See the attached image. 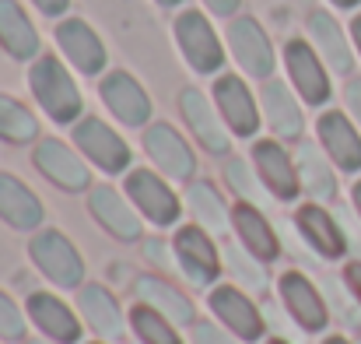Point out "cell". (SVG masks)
Listing matches in <instances>:
<instances>
[{"instance_id":"23","label":"cell","mask_w":361,"mask_h":344,"mask_svg":"<svg viewBox=\"0 0 361 344\" xmlns=\"http://www.w3.org/2000/svg\"><path fill=\"white\" fill-rule=\"evenodd\" d=\"M78 309H81V320L106 341H116L126 331V320H123V309L116 302V295L102 285H81L78 292Z\"/></svg>"},{"instance_id":"11","label":"cell","mask_w":361,"mask_h":344,"mask_svg":"<svg viewBox=\"0 0 361 344\" xmlns=\"http://www.w3.org/2000/svg\"><path fill=\"white\" fill-rule=\"evenodd\" d=\"M228 46H232V57L239 60V67L249 78L270 81V74H274V46H270V35L259 28L256 18H232L228 21Z\"/></svg>"},{"instance_id":"46","label":"cell","mask_w":361,"mask_h":344,"mask_svg":"<svg viewBox=\"0 0 361 344\" xmlns=\"http://www.w3.org/2000/svg\"><path fill=\"white\" fill-rule=\"evenodd\" d=\"M323 344H351V341H344V338H326Z\"/></svg>"},{"instance_id":"3","label":"cell","mask_w":361,"mask_h":344,"mask_svg":"<svg viewBox=\"0 0 361 344\" xmlns=\"http://www.w3.org/2000/svg\"><path fill=\"white\" fill-rule=\"evenodd\" d=\"M126 197H130V204H133L151 225H158V229L176 225L179 215H183V204H179L176 190H172L158 172H151V169H130V172H126Z\"/></svg>"},{"instance_id":"28","label":"cell","mask_w":361,"mask_h":344,"mask_svg":"<svg viewBox=\"0 0 361 344\" xmlns=\"http://www.w3.org/2000/svg\"><path fill=\"white\" fill-rule=\"evenodd\" d=\"M0 46L14 60H35L39 57V32L25 7L18 0H0Z\"/></svg>"},{"instance_id":"26","label":"cell","mask_w":361,"mask_h":344,"mask_svg":"<svg viewBox=\"0 0 361 344\" xmlns=\"http://www.w3.org/2000/svg\"><path fill=\"white\" fill-rule=\"evenodd\" d=\"M259 106H263L267 126L277 137H284V141H298L302 137L305 119H302V109H298V102H295V95L288 92L284 81H267L259 88Z\"/></svg>"},{"instance_id":"12","label":"cell","mask_w":361,"mask_h":344,"mask_svg":"<svg viewBox=\"0 0 361 344\" xmlns=\"http://www.w3.org/2000/svg\"><path fill=\"white\" fill-rule=\"evenodd\" d=\"M144 151L158 165V172L169 176V179L183 183V179H193V172H197V158H193L190 144L169 123H151L144 130Z\"/></svg>"},{"instance_id":"34","label":"cell","mask_w":361,"mask_h":344,"mask_svg":"<svg viewBox=\"0 0 361 344\" xmlns=\"http://www.w3.org/2000/svg\"><path fill=\"white\" fill-rule=\"evenodd\" d=\"M252 172H256V169H252ZM252 172H249V165H245L242 158H228V162H225V179H228V186L239 194L245 204H259V186H263V183H259V176H252Z\"/></svg>"},{"instance_id":"41","label":"cell","mask_w":361,"mask_h":344,"mask_svg":"<svg viewBox=\"0 0 361 344\" xmlns=\"http://www.w3.org/2000/svg\"><path fill=\"white\" fill-rule=\"evenodd\" d=\"M348 285H351V292L358 295V302H361V263H351V267H348Z\"/></svg>"},{"instance_id":"44","label":"cell","mask_w":361,"mask_h":344,"mask_svg":"<svg viewBox=\"0 0 361 344\" xmlns=\"http://www.w3.org/2000/svg\"><path fill=\"white\" fill-rule=\"evenodd\" d=\"M334 7H344V11H351V7H358L361 0H330Z\"/></svg>"},{"instance_id":"42","label":"cell","mask_w":361,"mask_h":344,"mask_svg":"<svg viewBox=\"0 0 361 344\" xmlns=\"http://www.w3.org/2000/svg\"><path fill=\"white\" fill-rule=\"evenodd\" d=\"M351 35H355V46L361 53V14H355V21H351Z\"/></svg>"},{"instance_id":"47","label":"cell","mask_w":361,"mask_h":344,"mask_svg":"<svg viewBox=\"0 0 361 344\" xmlns=\"http://www.w3.org/2000/svg\"><path fill=\"white\" fill-rule=\"evenodd\" d=\"M267 344H291V341H281V338H270Z\"/></svg>"},{"instance_id":"10","label":"cell","mask_w":361,"mask_h":344,"mask_svg":"<svg viewBox=\"0 0 361 344\" xmlns=\"http://www.w3.org/2000/svg\"><path fill=\"white\" fill-rule=\"evenodd\" d=\"M252 169L263 183V190L277 201H295L302 194L295 155H288L277 141H256L252 144Z\"/></svg>"},{"instance_id":"20","label":"cell","mask_w":361,"mask_h":344,"mask_svg":"<svg viewBox=\"0 0 361 344\" xmlns=\"http://www.w3.org/2000/svg\"><path fill=\"white\" fill-rule=\"evenodd\" d=\"M28 320L56 344H74L81 341V320L74 316V309L49 295V292H32L28 295Z\"/></svg>"},{"instance_id":"43","label":"cell","mask_w":361,"mask_h":344,"mask_svg":"<svg viewBox=\"0 0 361 344\" xmlns=\"http://www.w3.org/2000/svg\"><path fill=\"white\" fill-rule=\"evenodd\" d=\"M351 201H355V208H358V215H361V179L355 183V190H351Z\"/></svg>"},{"instance_id":"15","label":"cell","mask_w":361,"mask_h":344,"mask_svg":"<svg viewBox=\"0 0 361 344\" xmlns=\"http://www.w3.org/2000/svg\"><path fill=\"white\" fill-rule=\"evenodd\" d=\"M214 106L235 137H252L259 130V106H256L249 85L235 74H221L214 81Z\"/></svg>"},{"instance_id":"17","label":"cell","mask_w":361,"mask_h":344,"mask_svg":"<svg viewBox=\"0 0 361 344\" xmlns=\"http://www.w3.org/2000/svg\"><path fill=\"white\" fill-rule=\"evenodd\" d=\"M316 134H319V144H323L326 158H330L337 169L358 172L361 169V134L348 116L337 113V109L323 113L319 123H316Z\"/></svg>"},{"instance_id":"7","label":"cell","mask_w":361,"mask_h":344,"mask_svg":"<svg viewBox=\"0 0 361 344\" xmlns=\"http://www.w3.org/2000/svg\"><path fill=\"white\" fill-rule=\"evenodd\" d=\"M277 292H281V306L288 309V316H291L302 331L319 334V331L330 324L326 295H323L302 271H284L281 281H277Z\"/></svg>"},{"instance_id":"14","label":"cell","mask_w":361,"mask_h":344,"mask_svg":"<svg viewBox=\"0 0 361 344\" xmlns=\"http://www.w3.org/2000/svg\"><path fill=\"white\" fill-rule=\"evenodd\" d=\"M179 109H183V119L190 123L193 137L204 144V151L211 155H225L232 148V130L225 126V119L218 113V106H211L204 99L200 88H183L179 95Z\"/></svg>"},{"instance_id":"4","label":"cell","mask_w":361,"mask_h":344,"mask_svg":"<svg viewBox=\"0 0 361 344\" xmlns=\"http://www.w3.org/2000/svg\"><path fill=\"white\" fill-rule=\"evenodd\" d=\"M74 144H78V151L95 169H102L109 176H120V172L130 169V148H126V141L106 119H99V116H81L74 123Z\"/></svg>"},{"instance_id":"45","label":"cell","mask_w":361,"mask_h":344,"mask_svg":"<svg viewBox=\"0 0 361 344\" xmlns=\"http://www.w3.org/2000/svg\"><path fill=\"white\" fill-rule=\"evenodd\" d=\"M154 4H161V7H179L183 0H154Z\"/></svg>"},{"instance_id":"19","label":"cell","mask_w":361,"mask_h":344,"mask_svg":"<svg viewBox=\"0 0 361 344\" xmlns=\"http://www.w3.org/2000/svg\"><path fill=\"white\" fill-rule=\"evenodd\" d=\"M56 46L63 49V57L81 71V74H102L106 67V46L102 39L92 32V25H85L81 18H67L56 25Z\"/></svg>"},{"instance_id":"40","label":"cell","mask_w":361,"mask_h":344,"mask_svg":"<svg viewBox=\"0 0 361 344\" xmlns=\"http://www.w3.org/2000/svg\"><path fill=\"white\" fill-rule=\"evenodd\" d=\"M32 4H35L46 18H60V14L71 7V0H32Z\"/></svg>"},{"instance_id":"31","label":"cell","mask_w":361,"mask_h":344,"mask_svg":"<svg viewBox=\"0 0 361 344\" xmlns=\"http://www.w3.org/2000/svg\"><path fill=\"white\" fill-rule=\"evenodd\" d=\"M39 137V119L11 95H0V141L7 144H32Z\"/></svg>"},{"instance_id":"16","label":"cell","mask_w":361,"mask_h":344,"mask_svg":"<svg viewBox=\"0 0 361 344\" xmlns=\"http://www.w3.org/2000/svg\"><path fill=\"white\" fill-rule=\"evenodd\" d=\"M102 102L109 106V113L120 119L123 126H144L151 119V99L147 92L140 88V81L126 71H113L102 78V88H99Z\"/></svg>"},{"instance_id":"25","label":"cell","mask_w":361,"mask_h":344,"mask_svg":"<svg viewBox=\"0 0 361 344\" xmlns=\"http://www.w3.org/2000/svg\"><path fill=\"white\" fill-rule=\"evenodd\" d=\"M0 222L18 232H35L42 225V201L11 172H0Z\"/></svg>"},{"instance_id":"5","label":"cell","mask_w":361,"mask_h":344,"mask_svg":"<svg viewBox=\"0 0 361 344\" xmlns=\"http://www.w3.org/2000/svg\"><path fill=\"white\" fill-rule=\"evenodd\" d=\"M176 42L186 57V64L197 74H218L225 67V49L218 32L211 28V21L200 11H183L176 18Z\"/></svg>"},{"instance_id":"24","label":"cell","mask_w":361,"mask_h":344,"mask_svg":"<svg viewBox=\"0 0 361 344\" xmlns=\"http://www.w3.org/2000/svg\"><path fill=\"white\" fill-rule=\"evenodd\" d=\"M305 28H309L312 49L323 57V64H326L330 71H337V74H351L355 57H351V46H348V39H344V28L334 21V14L312 11L309 21H305Z\"/></svg>"},{"instance_id":"2","label":"cell","mask_w":361,"mask_h":344,"mask_svg":"<svg viewBox=\"0 0 361 344\" xmlns=\"http://www.w3.org/2000/svg\"><path fill=\"white\" fill-rule=\"evenodd\" d=\"M28 256L32 263L56 285V288H81L85 281V260L78 253V246L56 229L35 232L28 242Z\"/></svg>"},{"instance_id":"13","label":"cell","mask_w":361,"mask_h":344,"mask_svg":"<svg viewBox=\"0 0 361 344\" xmlns=\"http://www.w3.org/2000/svg\"><path fill=\"white\" fill-rule=\"evenodd\" d=\"M211 313L225 324V331H232L239 341H259L267 331L263 313L256 309V302L235 288V285H218L211 292Z\"/></svg>"},{"instance_id":"38","label":"cell","mask_w":361,"mask_h":344,"mask_svg":"<svg viewBox=\"0 0 361 344\" xmlns=\"http://www.w3.org/2000/svg\"><path fill=\"white\" fill-rule=\"evenodd\" d=\"M344 102H348V109L355 116V123L361 126V78H351L348 81V88H344Z\"/></svg>"},{"instance_id":"8","label":"cell","mask_w":361,"mask_h":344,"mask_svg":"<svg viewBox=\"0 0 361 344\" xmlns=\"http://www.w3.org/2000/svg\"><path fill=\"white\" fill-rule=\"evenodd\" d=\"M284 71L291 78V88L309 102V106H323L330 99V74L323 57L305 42V39H288L284 42Z\"/></svg>"},{"instance_id":"1","label":"cell","mask_w":361,"mask_h":344,"mask_svg":"<svg viewBox=\"0 0 361 344\" xmlns=\"http://www.w3.org/2000/svg\"><path fill=\"white\" fill-rule=\"evenodd\" d=\"M28 88L53 123H78L81 119V92L56 57H35L32 60Z\"/></svg>"},{"instance_id":"9","label":"cell","mask_w":361,"mask_h":344,"mask_svg":"<svg viewBox=\"0 0 361 344\" xmlns=\"http://www.w3.org/2000/svg\"><path fill=\"white\" fill-rule=\"evenodd\" d=\"M32 162H35V169H39L53 186H60L63 194H81V190L92 186V172H88V165L81 162V155L71 151V148H67L63 141H56V137L39 141Z\"/></svg>"},{"instance_id":"29","label":"cell","mask_w":361,"mask_h":344,"mask_svg":"<svg viewBox=\"0 0 361 344\" xmlns=\"http://www.w3.org/2000/svg\"><path fill=\"white\" fill-rule=\"evenodd\" d=\"M295 165H298V179H302V190L316 201V204H326L337 197V176L326 162L323 151H316L312 141H302L298 151H295Z\"/></svg>"},{"instance_id":"48","label":"cell","mask_w":361,"mask_h":344,"mask_svg":"<svg viewBox=\"0 0 361 344\" xmlns=\"http://www.w3.org/2000/svg\"><path fill=\"white\" fill-rule=\"evenodd\" d=\"M28 344H56V341H28Z\"/></svg>"},{"instance_id":"37","label":"cell","mask_w":361,"mask_h":344,"mask_svg":"<svg viewBox=\"0 0 361 344\" xmlns=\"http://www.w3.org/2000/svg\"><path fill=\"white\" fill-rule=\"evenodd\" d=\"M193 344H239L232 331H221L214 324H193Z\"/></svg>"},{"instance_id":"27","label":"cell","mask_w":361,"mask_h":344,"mask_svg":"<svg viewBox=\"0 0 361 344\" xmlns=\"http://www.w3.org/2000/svg\"><path fill=\"white\" fill-rule=\"evenodd\" d=\"M232 229L239 235V246H245V249H249L252 256H259L263 263L281 256V242H277L270 222L263 218V211H259L256 204L239 201V204L232 208Z\"/></svg>"},{"instance_id":"36","label":"cell","mask_w":361,"mask_h":344,"mask_svg":"<svg viewBox=\"0 0 361 344\" xmlns=\"http://www.w3.org/2000/svg\"><path fill=\"white\" fill-rule=\"evenodd\" d=\"M0 338L4 341H21L25 338V316L4 292H0Z\"/></svg>"},{"instance_id":"35","label":"cell","mask_w":361,"mask_h":344,"mask_svg":"<svg viewBox=\"0 0 361 344\" xmlns=\"http://www.w3.org/2000/svg\"><path fill=\"white\" fill-rule=\"evenodd\" d=\"M326 302L337 309V316L348 324V327H361V309H358V295L348 292L337 278H326Z\"/></svg>"},{"instance_id":"39","label":"cell","mask_w":361,"mask_h":344,"mask_svg":"<svg viewBox=\"0 0 361 344\" xmlns=\"http://www.w3.org/2000/svg\"><path fill=\"white\" fill-rule=\"evenodd\" d=\"M204 4H207V11H211V14H218V18H228V21H232L242 0H204Z\"/></svg>"},{"instance_id":"18","label":"cell","mask_w":361,"mask_h":344,"mask_svg":"<svg viewBox=\"0 0 361 344\" xmlns=\"http://www.w3.org/2000/svg\"><path fill=\"white\" fill-rule=\"evenodd\" d=\"M295 225L302 232V239L319 253V256H326V260H341L344 253H348V232L344 225L323 208V204H305V208H298V215H295Z\"/></svg>"},{"instance_id":"21","label":"cell","mask_w":361,"mask_h":344,"mask_svg":"<svg viewBox=\"0 0 361 344\" xmlns=\"http://www.w3.org/2000/svg\"><path fill=\"white\" fill-rule=\"evenodd\" d=\"M88 211H92V218L109 232L113 239H120V242H137L140 239V218H137V211L123 201L113 186H92Z\"/></svg>"},{"instance_id":"33","label":"cell","mask_w":361,"mask_h":344,"mask_svg":"<svg viewBox=\"0 0 361 344\" xmlns=\"http://www.w3.org/2000/svg\"><path fill=\"white\" fill-rule=\"evenodd\" d=\"M225 260H228V267H232V274L239 278L242 288H249V292H267V271H263V260H259V256H252L245 246H228V249H225Z\"/></svg>"},{"instance_id":"6","label":"cell","mask_w":361,"mask_h":344,"mask_svg":"<svg viewBox=\"0 0 361 344\" xmlns=\"http://www.w3.org/2000/svg\"><path fill=\"white\" fill-rule=\"evenodd\" d=\"M172 256L179 263V271L186 274L190 285L197 288H207L218 281L221 274V256H218V246L211 242L207 229L200 225H183L172 239Z\"/></svg>"},{"instance_id":"30","label":"cell","mask_w":361,"mask_h":344,"mask_svg":"<svg viewBox=\"0 0 361 344\" xmlns=\"http://www.w3.org/2000/svg\"><path fill=\"white\" fill-rule=\"evenodd\" d=\"M186 208L197 218V225L207 232H228V225H232V211H228V204L221 201V194L211 183H190Z\"/></svg>"},{"instance_id":"32","label":"cell","mask_w":361,"mask_h":344,"mask_svg":"<svg viewBox=\"0 0 361 344\" xmlns=\"http://www.w3.org/2000/svg\"><path fill=\"white\" fill-rule=\"evenodd\" d=\"M130 327H133V334H137V341L140 344H183L179 331H176V324L165 320L158 309H151V306H144V302L133 306V313H130Z\"/></svg>"},{"instance_id":"22","label":"cell","mask_w":361,"mask_h":344,"mask_svg":"<svg viewBox=\"0 0 361 344\" xmlns=\"http://www.w3.org/2000/svg\"><path fill=\"white\" fill-rule=\"evenodd\" d=\"M133 292H137V299H140L144 306L158 309V313H161L165 320H172L176 327H193V324H197V309H193V302H190L176 285H169L165 278L140 274V278L133 281Z\"/></svg>"}]
</instances>
